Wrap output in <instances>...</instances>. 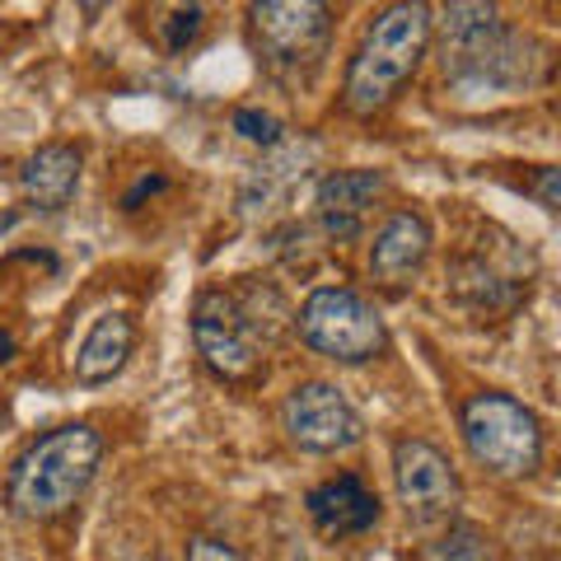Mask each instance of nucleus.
<instances>
[{
  "label": "nucleus",
  "instance_id": "nucleus-1",
  "mask_svg": "<svg viewBox=\"0 0 561 561\" xmlns=\"http://www.w3.org/2000/svg\"><path fill=\"white\" fill-rule=\"evenodd\" d=\"M286 300L267 280L243 276L230 290H206L192 309V342L210 375L220 379H253L280 328H286Z\"/></svg>",
  "mask_w": 561,
  "mask_h": 561
},
{
  "label": "nucleus",
  "instance_id": "nucleus-2",
  "mask_svg": "<svg viewBox=\"0 0 561 561\" xmlns=\"http://www.w3.org/2000/svg\"><path fill=\"white\" fill-rule=\"evenodd\" d=\"M440 38H445V76L463 84L519 90V84L542 80L548 51L529 33L501 24L496 5H445Z\"/></svg>",
  "mask_w": 561,
  "mask_h": 561
},
{
  "label": "nucleus",
  "instance_id": "nucleus-3",
  "mask_svg": "<svg viewBox=\"0 0 561 561\" xmlns=\"http://www.w3.org/2000/svg\"><path fill=\"white\" fill-rule=\"evenodd\" d=\"M431 10L421 0H398V5H383L365 38L356 47V57L346 66V108L356 117H370L379 108H389L398 99V90L416 76L421 57H426V43H431Z\"/></svg>",
  "mask_w": 561,
  "mask_h": 561
},
{
  "label": "nucleus",
  "instance_id": "nucleus-4",
  "mask_svg": "<svg viewBox=\"0 0 561 561\" xmlns=\"http://www.w3.org/2000/svg\"><path fill=\"white\" fill-rule=\"evenodd\" d=\"M99 459H103V440L84 421H70V426L38 435V440L14 459L10 482H5L14 515H24V519L66 515L70 505L90 491Z\"/></svg>",
  "mask_w": 561,
  "mask_h": 561
},
{
  "label": "nucleus",
  "instance_id": "nucleus-5",
  "mask_svg": "<svg viewBox=\"0 0 561 561\" xmlns=\"http://www.w3.org/2000/svg\"><path fill=\"white\" fill-rule=\"evenodd\" d=\"M249 24H253L257 61L276 84L305 90L319 76L332 43L328 5H313V0H267V5L249 10Z\"/></svg>",
  "mask_w": 561,
  "mask_h": 561
},
{
  "label": "nucleus",
  "instance_id": "nucleus-6",
  "mask_svg": "<svg viewBox=\"0 0 561 561\" xmlns=\"http://www.w3.org/2000/svg\"><path fill=\"white\" fill-rule=\"evenodd\" d=\"M463 440L468 454L496 478H529L542 463V426L534 408L511 393H472L463 402Z\"/></svg>",
  "mask_w": 561,
  "mask_h": 561
},
{
  "label": "nucleus",
  "instance_id": "nucleus-7",
  "mask_svg": "<svg viewBox=\"0 0 561 561\" xmlns=\"http://www.w3.org/2000/svg\"><path fill=\"white\" fill-rule=\"evenodd\" d=\"M290 323L305 346L342 365H365L389 351V328H383L379 309L346 286H319Z\"/></svg>",
  "mask_w": 561,
  "mask_h": 561
},
{
  "label": "nucleus",
  "instance_id": "nucleus-8",
  "mask_svg": "<svg viewBox=\"0 0 561 561\" xmlns=\"http://www.w3.org/2000/svg\"><path fill=\"white\" fill-rule=\"evenodd\" d=\"M280 426H286L290 445L305 454H342L351 445H360L365 435V421L351 408V398L337 383H323V379L295 383L290 398L280 402Z\"/></svg>",
  "mask_w": 561,
  "mask_h": 561
},
{
  "label": "nucleus",
  "instance_id": "nucleus-9",
  "mask_svg": "<svg viewBox=\"0 0 561 561\" xmlns=\"http://www.w3.org/2000/svg\"><path fill=\"white\" fill-rule=\"evenodd\" d=\"M393 482H398L402 511H408V519L421 524V529L449 524L463 501L454 463L431 440H412V435L393 445Z\"/></svg>",
  "mask_w": 561,
  "mask_h": 561
},
{
  "label": "nucleus",
  "instance_id": "nucleus-10",
  "mask_svg": "<svg viewBox=\"0 0 561 561\" xmlns=\"http://www.w3.org/2000/svg\"><path fill=\"white\" fill-rule=\"evenodd\" d=\"M383 192V173L375 169H342L328 173V179L313 187V206H319V225L332 243H346L360 234L365 210L375 206V197Z\"/></svg>",
  "mask_w": 561,
  "mask_h": 561
},
{
  "label": "nucleus",
  "instance_id": "nucleus-11",
  "mask_svg": "<svg viewBox=\"0 0 561 561\" xmlns=\"http://www.w3.org/2000/svg\"><path fill=\"white\" fill-rule=\"evenodd\" d=\"M309 519L323 538H351L365 534L379 524V496L365 486L356 472H342V478H328L309 491Z\"/></svg>",
  "mask_w": 561,
  "mask_h": 561
},
{
  "label": "nucleus",
  "instance_id": "nucleus-12",
  "mask_svg": "<svg viewBox=\"0 0 561 561\" xmlns=\"http://www.w3.org/2000/svg\"><path fill=\"white\" fill-rule=\"evenodd\" d=\"M431 253V225L426 216L416 210H393L383 220V230L375 234V249H370V272L389 286H402L408 276L421 272V262Z\"/></svg>",
  "mask_w": 561,
  "mask_h": 561
},
{
  "label": "nucleus",
  "instance_id": "nucleus-13",
  "mask_svg": "<svg viewBox=\"0 0 561 561\" xmlns=\"http://www.w3.org/2000/svg\"><path fill=\"white\" fill-rule=\"evenodd\" d=\"M80 150L66 146V140H51V146H38L20 169V187L24 197L38 210H61L80 187Z\"/></svg>",
  "mask_w": 561,
  "mask_h": 561
},
{
  "label": "nucleus",
  "instance_id": "nucleus-14",
  "mask_svg": "<svg viewBox=\"0 0 561 561\" xmlns=\"http://www.w3.org/2000/svg\"><path fill=\"white\" fill-rule=\"evenodd\" d=\"M136 351V323L127 313H99L94 328L84 332V342L76 351V379L80 383H108L122 375V365Z\"/></svg>",
  "mask_w": 561,
  "mask_h": 561
},
{
  "label": "nucleus",
  "instance_id": "nucleus-15",
  "mask_svg": "<svg viewBox=\"0 0 561 561\" xmlns=\"http://www.w3.org/2000/svg\"><path fill=\"white\" fill-rule=\"evenodd\" d=\"M309 154H313L309 146H286V140H280V146L267 154V164H257V173L243 183L239 206L249 210V216H257V210H272L309 173Z\"/></svg>",
  "mask_w": 561,
  "mask_h": 561
},
{
  "label": "nucleus",
  "instance_id": "nucleus-16",
  "mask_svg": "<svg viewBox=\"0 0 561 561\" xmlns=\"http://www.w3.org/2000/svg\"><path fill=\"white\" fill-rule=\"evenodd\" d=\"M449 290L459 295L463 305L486 309V313L511 309V305L519 300V286H515V280H505L496 267H491L486 257H463L459 267L449 272Z\"/></svg>",
  "mask_w": 561,
  "mask_h": 561
},
{
  "label": "nucleus",
  "instance_id": "nucleus-17",
  "mask_svg": "<svg viewBox=\"0 0 561 561\" xmlns=\"http://www.w3.org/2000/svg\"><path fill=\"white\" fill-rule=\"evenodd\" d=\"M421 561H496V548H491V538L482 529H449L445 538H435L421 548Z\"/></svg>",
  "mask_w": 561,
  "mask_h": 561
},
{
  "label": "nucleus",
  "instance_id": "nucleus-18",
  "mask_svg": "<svg viewBox=\"0 0 561 561\" xmlns=\"http://www.w3.org/2000/svg\"><path fill=\"white\" fill-rule=\"evenodd\" d=\"M202 24H206V10H202V5H179V10H169V20H164V47H169V51H183L187 43H197Z\"/></svg>",
  "mask_w": 561,
  "mask_h": 561
},
{
  "label": "nucleus",
  "instance_id": "nucleus-19",
  "mask_svg": "<svg viewBox=\"0 0 561 561\" xmlns=\"http://www.w3.org/2000/svg\"><path fill=\"white\" fill-rule=\"evenodd\" d=\"M234 131H239L243 140H253V146H262V150H276V146H280V122H276L272 113L239 108V113H234Z\"/></svg>",
  "mask_w": 561,
  "mask_h": 561
},
{
  "label": "nucleus",
  "instance_id": "nucleus-20",
  "mask_svg": "<svg viewBox=\"0 0 561 561\" xmlns=\"http://www.w3.org/2000/svg\"><path fill=\"white\" fill-rule=\"evenodd\" d=\"M183 561H249V557H243L234 542L216 538V534H197V538H187Z\"/></svg>",
  "mask_w": 561,
  "mask_h": 561
},
{
  "label": "nucleus",
  "instance_id": "nucleus-21",
  "mask_svg": "<svg viewBox=\"0 0 561 561\" xmlns=\"http://www.w3.org/2000/svg\"><path fill=\"white\" fill-rule=\"evenodd\" d=\"M154 192H164V179H160V173H154V179H140V183L127 192V197H122V206H127V210H136V206L146 202V197H154Z\"/></svg>",
  "mask_w": 561,
  "mask_h": 561
},
{
  "label": "nucleus",
  "instance_id": "nucleus-22",
  "mask_svg": "<svg viewBox=\"0 0 561 561\" xmlns=\"http://www.w3.org/2000/svg\"><path fill=\"white\" fill-rule=\"evenodd\" d=\"M538 197H542V206H548V210H557V169L538 173Z\"/></svg>",
  "mask_w": 561,
  "mask_h": 561
},
{
  "label": "nucleus",
  "instance_id": "nucleus-23",
  "mask_svg": "<svg viewBox=\"0 0 561 561\" xmlns=\"http://www.w3.org/2000/svg\"><path fill=\"white\" fill-rule=\"evenodd\" d=\"M5 360H14V337H10V332H0V365H5Z\"/></svg>",
  "mask_w": 561,
  "mask_h": 561
},
{
  "label": "nucleus",
  "instance_id": "nucleus-24",
  "mask_svg": "<svg viewBox=\"0 0 561 561\" xmlns=\"http://www.w3.org/2000/svg\"><path fill=\"white\" fill-rule=\"evenodd\" d=\"M14 220H20V216H14V210H5V216H0V234H5V230H10V225H14Z\"/></svg>",
  "mask_w": 561,
  "mask_h": 561
}]
</instances>
